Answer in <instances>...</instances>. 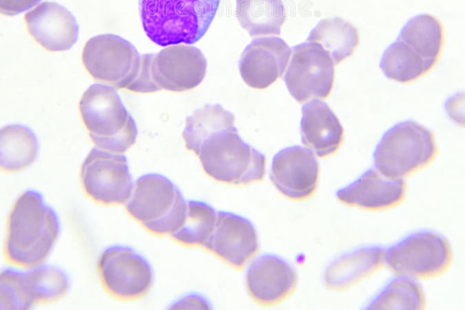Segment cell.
Listing matches in <instances>:
<instances>
[{
	"label": "cell",
	"mask_w": 465,
	"mask_h": 310,
	"mask_svg": "<svg viewBox=\"0 0 465 310\" xmlns=\"http://www.w3.org/2000/svg\"><path fill=\"white\" fill-rule=\"evenodd\" d=\"M60 232L56 210L40 192L28 189L17 198L8 214L5 258L10 264L23 268L42 265Z\"/></svg>",
	"instance_id": "obj_1"
},
{
	"label": "cell",
	"mask_w": 465,
	"mask_h": 310,
	"mask_svg": "<svg viewBox=\"0 0 465 310\" xmlns=\"http://www.w3.org/2000/svg\"><path fill=\"white\" fill-rule=\"evenodd\" d=\"M220 0H138L142 26L155 44H194L207 32Z\"/></svg>",
	"instance_id": "obj_2"
},
{
	"label": "cell",
	"mask_w": 465,
	"mask_h": 310,
	"mask_svg": "<svg viewBox=\"0 0 465 310\" xmlns=\"http://www.w3.org/2000/svg\"><path fill=\"white\" fill-rule=\"evenodd\" d=\"M79 108L82 123L96 147L123 154L135 143L136 124L113 87L92 85L81 96Z\"/></svg>",
	"instance_id": "obj_3"
},
{
	"label": "cell",
	"mask_w": 465,
	"mask_h": 310,
	"mask_svg": "<svg viewBox=\"0 0 465 310\" xmlns=\"http://www.w3.org/2000/svg\"><path fill=\"white\" fill-rule=\"evenodd\" d=\"M207 60L197 48L169 45L159 52L141 55V68L127 90L152 93L162 90L183 92L200 84L207 71Z\"/></svg>",
	"instance_id": "obj_4"
},
{
	"label": "cell",
	"mask_w": 465,
	"mask_h": 310,
	"mask_svg": "<svg viewBox=\"0 0 465 310\" xmlns=\"http://www.w3.org/2000/svg\"><path fill=\"white\" fill-rule=\"evenodd\" d=\"M187 202L178 187L168 178L149 173L135 181L125 203V210L151 234L170 235L182 224Z\"/></svg>",
	"instance_id": "obj_5"
},
{
	"label": "cell",
	"mask_w": 465,
	"mask_h": 310,
	"mask_svg": "<svg viewBox=\"0 0 465 310\" xmlns=\"http://www.w3.org/2000/svg\"><path fill=\"white\" fill-rule=\"evenodd\" d=\"M196 155L205 173L220 183L245 185L261 181L265 175V155L245 143L236 128L214 135Z\"/></svg>",
	"instance_id": "obj_6"
},
{
	"label": "cell",
	"mask_w": 465,
	"mask_h": 310,
	"mask_svg": "<svg viewBox=\"0 0 465 310\" xmlns=\"http://www.w3.org/2000/svg\"><path fill=\"white\" fill-rule=\"evenodd\" d=\"M437 147L433 133L413 121L397 123L383 135L374 152L375 169L386 177L403 179L429 165Z\"/></svg>",
	"instance_id": "obj_7"
},
{
	"label": "cell",
	"mask_w": 465,
	"mask_h": 310,
	"mask_svg": "<svg viewBox=\"0 0 465 310\" xmlns=\"http://www.w3.org/2000/svg\"><path fill=\"white\" fill-rule=\"evenodd\" d=\"M70 286V276L59 266L42 264L25 271L8 267L1 273V309H29L56 302Z\"/></svg>",
	"instance_id": "obj_8"
},
{
	"label": "cell",
	"mask_w": 465,
	"mask_h": 310,
	"mask_svg": "<svg viewBox=\"0 0 465 310\" xmlns=\"http://www.w3.org/2000/svg\"><path fill=\"white\" fill-rule=\"evenodd\" d=\"M453 261L448 241L429 231L411 234L385 253L384 262L397 276L431 279L443 275Z\"/></svg>",
	"instance_id": "obj_9"
},
{
	"label": "cell",
	"mask_w": 465,
	"mask_h": 310,
	"mask_svg": "<svg viewBox=\"0 0 465 310\" xmlns=\"http://www.w3.org/2000/svg\"><path fill=\"white\" fill-rule=\"evenodd\" d=\"M81 61L95 81L115 89L127 90L138 74L141 56L123 37L103 34L93 37L85 43Z\"/></svg>",
	"instance_id": "obj_10"
},
{
	"label": "cell",
	"mask_w": 465,
	"mask_h": 310,
	"mask_svg": "<svg viewBox=\"0 0 465 310\" xmlns=\"http://www.w3.org/2000/svg\"><path fill=\"white\" fill-rule=\"evenodd\" d=\"M97 271L105 290L112 297L132 301L145 296L154 283L148 260L134 248L112 245L100 254Z\"/></svg>",
	"instance_id": "obj_11"
},
{
	"label": "cell",
	"mask_w": 465,
	"mask_h": 310,
	"mask_svg": "<svg viewBox=\"0 0 465 310\" xmlns=\"http://www.w3.org/2000/svg\"><path fill=\"white\" fill-rule=\"evenodd\" d=\"M80 180L87 197L104 205L125 204L134 187L126 156L98 147L84 160Z\"/></svg>",
	"instance_id": "obj_12"
},
{
	"label": "cell",
	"mask_w": 465,
	"mask_h": 310,
	"mask_svg": "<svg viewBox=\"0 0 465 310\" xmlns=\"http://www.w3.org/2000/svg\"><path fill=\"white\" fill-rule=\"evenodd\" d=\"M291 52L284 76L290 94L299 103L327 98L335 79V64L329 55L318 44L307 41L293 46Z\"/></svg>",
	"instance_id": "obj_13"
},
{
	"label": "cell",
	"mask_w": 465,
	"mask_h": 310,
	"mask_svg": "<svg viewBox=\"0 0 465 310\" xmlns=\"http://www.w3.org/2000/svg\"><path fill=\"white\" fill-rule=\"evenodd\" d=\"M319 175L315 154L300 145L287 147L273 158L270 179L279 192L289 199L304 200L313 196Z\"/></svg>",
	"instance_id": "obj_14"
},
{
	"label": "cell",
	"mask_w": 465,
	"mask_h": 310,
	"mask_svg": "<svg viewBox=\"0 0 465 310\" xmlns=\"http://www.w3.org/2000/svg\"><path fill=\"white\" fill-rule=\"evenodd\" d=\"M218 258L241 269L258 251L257 231L247 218L218 211L214 230L203 247Z\"/></svg>",
	"instance_id": "obj_15"
},
{
	"label": "cell",
	"mask_w": 465,
	"mask_h": 310,
	"mask_svg": "<svg viewBox=\"0 0 465 310\" xmlns=\"http://www.w3.org/2000/svg\"><path fill=\"white\" fill-rule=\"evenodd\" d=\"M291 55V49L280 37L254 39L239 59L242 79L251 88L266 89L282 76Z\"/></svg>",
	"instance_id": "obj_16"
},
{
	"label": "cell",
	"mask_w": 465,
	"mask_h": 310,
	"mask_svg": "<svg viewBox=\"0 0 465 310\" xmlns=\"http://www.w3.org/2000/svg\"><path fill=\"white\" fill-rule=\"evenodd\" d=\"M245 283L249 295L265 307L280 303L295 290L298 274L286 260L275 254L257 257L248 267Z\"/></svg>",
	"instance_id": "obj_17"
},
{
	"label": "cell",
	"mask_w": 465,
	"mask_h": 310,
	"mask_svg": "<svg viewBox=\"0 0 465 310\" xmlns=\"http://www.w3.org/2000/svg\"><path fill=\"white\" fill-rule=\"evenodd\" d=\"M28 34L44 49L61 52L77 41L79 25L66 8L52 1H44L24 16Z\"/></svg>",
	"instance_id": "obj_18"
},
{
	"label": "cell",
	"mask_w": 465,
	"mask_h": 310,
	"mask_svg": "<svg viewBox=\"0 0 465 310\" xmlns=\"http://www.w3.org/2000/svg\"><path fill=\"white\" fill-rule=\"evenodd\" d=\"M403 179L386 177L371 168L353 183L339 189L338 200L347 206L367 211H382L401 204L406 195Z\"/></svg>",
	"instance_id": "obj_19"
},
{
	"label": "cell",
	"mask_w": 465,
	"mask_h": 310,
	"mask_svg": "<svg viewBox=\"0 0 465 310\" xmlns=\"http://www.w3.org/2000/svg\"><path fill=\"white\" fill-rule=\"evenodd\" d=\"M300 133L302 143L322 158L335 154L344 140V129L340 120L320 100H313L302 105Z\"/></svg>",
	"instance_id": "obj_20"
},
{
	"label": "cell",
	"mask_w": 465,
	"mask_h": 310,
	"mask_svg": "<svg viewBox=\"0 0 465 310\" xmlns=\"http://www.w3.org/2000/svg\"><path fill=\"white\" fill-rule=\"evenodd\" d=\"M385 253L380 247L366 246L339 256L325 270V287L340 291L369 278L382 267Z\"/></svg>",
	"instance_id": "obj_21"
},
{
	"label": "cell",
	"mask_w": 465,
	"mask_h": 310,
	"mask_svg": "<svg viewBox=\"0 0 465 310\" xmlns=\"http://www.w3.org/2000/svg\"><path fill=\"white\" fill-rule=\"evenodd\" d=\"M397 38L436 65L444 44V29L441 21L434 16L418 14L406 22Z\"/></svg>",
	"instance_id": "obj_22"
},
{
	"label": "cell",
	"mask_w": 465,
	"mask_h": 310,
	"mask_svg": "<svg viewBox=\"0 0 465 310\" xmlns=\"http://www.w3.org/2000/svg\"><path fill=\"white\" fill-rule=\"evenodd\" d=\"M358 29L338 17L323 19L310 31L307 41L314 42L329 55L335 65L350 57L359 44Z\"/></svg>",
	"instance_id": "obj_23"
},
{
	"label": "cell",
	"mask_w": 465,
	"mask_h": 310,
	"mask_svg": "<svg viewBox=\"0 0 465 310\" xmlns=\"http://www.w3.org/2000/svg\"><path fill=\"white\" fill-rule=\"evenodd\" d=\"M235 14L251 37L280 34L287 17L282 0H236Z\"/></svg>",
	"instance_id": "obj_24"
},
{
	"label": "cell",
	"mask_w": 465,
	"mask_h": 310,
	"mask_svg": "<svg viewBox=\"0 0 465 310\" xmlns=\"http://www.w3.org/2000/svg\"><path fill=\"white\" fill-rule=\"evenodd\" d=\"M1 169L17 172L26 169L36 160L39 141L34 132L21 124H10L0 132Z\"/></svg>",
	"instance_id": "obj_25"
},
{
	"label": "cell",
	"mask_w": 465,
	"mask_h": 310,
	"mask_svg": "<svg viewBox=\"0 0 465 310\" xmlns=\"http://www.w3.org/2000/svg\"><path fill=\"white\" fill-rule=\"evenodd\" d=\"M235 128L234 116L231 112L220 104H207L186 118L183 138L186 148L196 154L214 135Z\"/></svg>",
	"instance_id": "obj_26"
},
{
	"label": "cell",
	"mask_w": 465,
	"mask_h": 310,
	"mask_svg": "<svg viewBox=\"0 0 465 310\" xmlns=\"http://www.w3.org/2000/svg\"><path fill=\"white\" fill-rule=\"evenodd\" d=\"M380 66L388 79L407 83L423 76L435 65L424 59L397 38L384 50Z\"/></svg>",
	"instance_id": "obj_27"
},
{
	"label": "cell",
	"mask_w": 465,
	"mask_h": 310,
	"mask_svg": "<svg viewBox=\"0 0 465 310\" xmlns=\"http://www.w3.org/2000/svg\"><path fill=\"white\" fill-rule=\"evenodd\" d=\"M217 211L207 202L189 200L182 224L169 236L176 242L203 247L215 226Z\"/></svg>",
	"instance_id": "obj_28"
},
{
	"label": "cell",
	"mask_w": 465,
	"mask_h": 310,
	"mask_svg": "<svg viewBox=\"0 0 465 310\" xmlns=\"http://www.w3.org/2000/svg\"><path fill=\"white\" fill-rule=\"evenodd\" d=\"M426 299L422 287L411 278L392 280L366 307L368 309H424Z\"/></svg>",
	"instance_id": "obj_29"
},
{
	"label": "cell",
	"mask_w": 465,
	"mask_h": 310,
	"mask_svg": "<svg viewBox=\"0 0 465 310\" xmlns=\"http://www.w3.org/2000/svg\"><path fill=\"white\" fill-rule=\"evenodd\" d=\"M172 309H209L211 308L209 300L203 296L192 293H187L176 300L170 306Z\"/></svg>",
	"instance_id": "obj_30"
},
{
	"label": "cell",
	"mask_w": 465,
	"mask_h": 310,
	"mask_svg": "<svg viewBox=\"0 0 465 310\" xmlns=\"http://www.w3.org/2000/svg\"><path fill=\"white\" fill-rule=\"evenodd\" d=\"M41 0H1V12L14 16L22 13L39 3Z\"/></svg>",
	"instance_id": "obj_31"
}]
</instances>
